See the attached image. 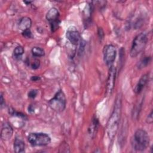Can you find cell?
Here are the masks:
<instances>
[{
    "mask_svg": "<svg viewBox=\"0 0 153 153\" xmlns=\"http://www.w3.org/2000/svg\"><path fill=\"white\" fill-rule=\"evenodd\" d=\"M121 96H118L116 99L114 110L111 115V117H109L107 124L106 133L108 137L111 140L114 139L118 128L121 115Z\"/></svg>",
    "mask_w": 153,
    "mask_h": 153,
    "instance_id": "6da1fadb",
    "label": "cell"
},
{
    "mask_svg": "<svg viewBox=\"0 0 153 153\" xmlns=\"http://www.w3.org/2000/svg\"><path fill=\"white\" fill-rule=\"evenodd\" d=\"M150 139L148 133L143 129H137L131 139V145L136 151H143L148 147Z\"/></svg>",
    "mask_w": 153,
    "mask_h": 153,
    "instance_id": "7a4b0ae2",
    "label": "cell"
},
{
    "mask_svg": "<svg viewBox=\"0 0 153 153\" xmlns=\"http://www.w3.org/2000/svg\"><path fill=\"white\" fill-rule=\"evenodd\" d=\"M147 42L148 37L145 33L142 32L137 35L132 42L130 51L131 57L134 58L139 55L145 48Z\"/></svg>",
    "mask_w": 153,
    "mask_h": 153,
    "instance_id": "3957f363",
    "label": "cell"
},
{
    "mask_svg": "<svg viewBox=\"0 0 153 153\" xmlns=\"http://www.w3.org/2000/svg\"><path fill=\"white\" fill-rule=\"evenodd\" d=\"M48 105L51 109L57 112L63 111L66 105V99L63 91L62 90H59L49 100Z\"/></svg>",
    "mask_w": 153,
    "mask_h": 153,
    "instance_id": "277c9868",
    "label": "cell"
},
{
    "mask_svg": "<svg viewBox=\"0 0 153 153\" xmlns=\"http://www.w3.org/2000/svg\"><path fill=\"white\" fill-rule=\"evenodd\" d=\"M27 140L33 146H42L50 143L51 137L44 133H30L27 136Z\"/></svg>",
    "mask_w": 153,
    "mask_h": 153,
    "instance_id": "5b68a950",
    "label": "cell"
},
{
    "mask_svg": "<svg viewBox=\"0 0 153 153\" xmlns=\"http://www.w3.org/2000/svg\"><path fill=\"white\" fill-rule=\"evenodd\" d=\"M60 14L56 8H50L46 14V19L49 22L51 30L52 32L56 31L60 25Z\"/></svg>",
    "mask_w": 153,
    "mask_h": 153,
    "instance_id": "8992f818",
    "label": "cell"
},
{
    "mask_svg": "<svg viewBox=\"0 0 153 153\" xmlns=\"http://www.w3.org/2000/svg\"><path fill=\"white\" fill-rule=\"evenodd\" d=\"M104 62L107 66L110 67L113 65V63L115 59L117 51L114 45L112 44L106 45L103 50Z\"/></svg>",
    "mask_w": 153,
    "mask_h": 153,
    "instance_id": "52a82bcc",
    "label": "cell"
},
{
    "mask_svg": "<svg viewBox=\"0 0 153 153\" xmlns=\"http://www.w3.org/2000/svg\"><path fill=\"white\" fill-rule=\"evenodd\" d=\"M116 78V68L114 65H112L109 67L108 75L106 81V95L109 96L112 94Z\"/></svg>",
    "mask_w": 153,
    "mask_h": 153,
    "instance_id": "ba28073f",
    "label": "cell"
},
{
    "mask_svg": "<svg viewBox=\"0 0 153 153\" xmlns=\"http://www.w3.org/2000/svg\"><path fill=\"white\" fill-rule=\"evenodd\" d=\"M66 36L68 41L74 45H77L81 41V35L76 28H69L66 31Z\"/></svg>",
    "mask_w": 153,
    "mask_h": 153,
    "instance_id": "9c48e42d",
    "label": "cell"
},
{
    "mask_svg": "<svg viewBox=\"0 0 153 153\" xmlns=\"http://www.w3.org/2000/svg\"><path fill=\"white\" fill-rule=\"evenodd\" d=\"M13 134V129L11 125L5 122L3 123L1 130V137L4 141L8 140L11 138Z\"/></svg>",
    "mask_w": 153,
    "mask_h": 153,
    "instance_id": "30bf717a",
    "label": "cell"
},
{
    "mask_svg": "<svg viewBox=\"0 0 153 153\" xmlns=\"http://www.w3.org/2000/svg\"><path fill=\"white\" fill-rule=\"evenodd\" d=\"M148 81H149V74L147 73L143 75L138 81L137 84L136 85L133 90L134 93L136 94H140L143 90V89L144 88V87H145V85H146Z\"/></svg>",
    "mask_w": 153,
    "mask_h": 153,
    "instance_id": "8fae6325",
    "label": "cell"
},
{
    "mask_svg": "<svg viewBox=\"0 0 153 153\" xmlns=\"http://www.w3.org/2000/svg\"><path fill=\"white\" fill-rule=\"evenodd\" d=\"M99 123L98 119L96 117H94L91 120V123H90L88 129V134L92 138H94V137L96 134V133H97V129H98V127H99Z\"/></svg>",
    "mask_w": 153,
    "mask_h": 153,
    "instance_id": "7c38bea8",
    "label": "cell"
},
{
    "mask_svg": "<svg viewBox=\"0 0 153 153\" xmlns=\"http://www.w3.org/2000/svg\"><path fill=\"white\" fill-rule=\"evenodd\" d=\"M32 25V20L30 17H23L19 20L18 26L19 28L23 31L30 29Z\"/></svg>",
    "mask_w": 153,
    "mask_h": 153,
    "instance_id": "4fadbf2b",
    "label": "cell"
},
{
    "mask_svg": "<svg viewBox=\"0 0 153 153\" xmlns=\"http://www.w3.org/2000/svg\"><path fill=\"white\" fill-rule=\"evenodd\" d=\"M14 151L16 153L24 152L25 151V144L23 140L20 138L16 137L14 142Z\"/></svg>",
    "mask_w": 153,
    "mask_h": 153,
    "instance_id": "5bb4252c",
    "label": "cell"
},
{
    "mask_svg": "<svg viewBox=\"0 0 153 153\" xmlns=\"http://www.w3.org/2000/svg\"><path fill=\"white\" fill-rule=\"evenodd\" d=\"M151 56H145L142 59H140V60L137 63V67L139 69L144 68L148 66V65L151 62Z\"/></svg>",
    "mask_w": 153,
    "mask_h": 153,
    "instance_id": "9a60e30c",
    "label": "cell"
},
{
    "mask_svg": "<svg viewBox=\"0 0 153 153\" xmlns=\"http://www.w3.org/2000/svg\"><path fill=\"white\" fill-rule=\"evenodd\" d=\"M31 52L34 57H42L45 55L44 49L38 47H34L32 48Z\"/></svg>",
    "mask_w": 153,
    "mask_h": 153,
    "instance_id": "2e32d148",
    "label": "cell"
},
{
    "mask_svg": "<svg viewBox=\"0 0 153 153\" xmlns=\"http://www.w3.org/2000/svg\"><path fill=\"white\" fill-rule=\"evenodd\" d=\"M24 53V48L23 47L19 45L16 47L13 51V56L16 59H20Z\"/></svg>",
    "mask_w": 153,
    "mask_h": 153,
    "instance_id": "e0dca14e",
    "label": "cell"
},
{
    "mask_svg": "<svg viewBox=\"0 0 153 153\" xmlns=\"http://www.w3.org/2000/svg\"><path fill=\"white\" fill-rule=\"evenodd\" d=\"M22 35L25 37L26 38H27V39H30V38H33V36L30 31V29H27L26 30H24L22 32Z\"/></svg>",
    "mask_w": 153,
    "mask_h": 153,
    "instance_id": "ac0fdd59",
    "label": "cell"
},
{
    "mask_svg": "<svg viewBox=\"0 0 153 153\" xmlns=\"http://www.w3.org/2000/svg\"><path fill=\"white\" fill-rule=\"evenodd\" d=\"M40 66V61L38 59H35L31 63H30V66L32 69H36L39 68Z\"/></svg>",
    "mask_w": 153,
    "mask_h": 153,
    "instance_id": "d6986e66",
    "label": "cell"
},
{
    "mask_svg": "<svg viewBox=\"0 0 153 153\" xmlns=\"http://www.w3.org/2000/svg\"><path fill=\"white\" fill-rule=\"evenodd\" d=\"M38 93V91L36 89H32V90H30L29 92H28V94H27V96L30 99H34L35 98V97L37 96Z\"/></svg>",
    "mask_w": 153,
    "mask_h": 153,
    "instance_id": "ffe728a7",
    "label": "cell"
},
{
    "mask_svg": "<svg viewBox=\"0 0 153 153\" xmlns=\"http://www.w3.org/2000/svg\"><path fill=\"white\" fill-rule=\"evenodd\" d=\"M146 121L148 124H152L153 122V117H152V111L150 112V114H148L146 118Z\"/></svg>",
    "mask_w": 153,
    "mask_h": 153,
    "instance_id": "44dd1931",
    "label": "cell"
},
{
    "mask_svg": "<svg viewBox=\"0 0 153 153\" xmlns=\"http://www.w3.org/2000/svg\"><path fill=\"white\" fill-rule=\"evenodd\" d=\"M97 35L99 36V38L100 39H103V37H104V32L102 29V28L101 27H98L97 29Z\"/></svg>",
    "mask_w": 153,
    "mask_h": 153,
    "instance_id": "7402d4cb",
    "label": "cell"
},
{
    "mask_svg": "<svg viewBox=\"0 0 153 153\" xmlns=\"http://www.w3.org/2000/svg\"><path fill=\"white\" fill-rule=\"evenodd\" d=\"M41 79V78L39 76H32L30 78V80L32 81H38Z\"/></svg>",
    "mask_w": 153,
    "mask_h": 153,
    "instance_id": "603a6c76",
    "label": "cell"
},
{
    "mask_svg": "<svg viewBox=\"0 0 153 153\" xmlns=\"http://www.w3.org/2000/svg\"><path fill=\"white\" fill-rule=\"evenodd\" d=\"M62 147H63V148H67V146H68L67 144H65V145H64V144H62ZM64 149H66L68 152H70V150H68V149H69V148H59V150H60L59 152H63Z\"/></svg>",
    "mask_w": 153,
    "mask_h": 153,
    "instance_id": "cb8c5ba5",
    "label": "cell"
},
{
    "mask_svg": "<svg viewBox=\"0 0 153 153\" xmlns=\"http://www.w3.org/2000/svg\"><path fill=\"white\" fill-rule=\"evenodd\" d=\"M4 102V97H3L2 93H1V98H0V104H1V107H2V106H3Z\"/></svg>",
    "mask_w": 153,
    "mask_h": 153,
    "instance_id": "d4e9b609",
    "label": "cell"
},
{
    "mask_svg": "<svg viewBox=\"0 0 153 153\" xmlns=\"http://www.w3.org/2000/svg\"><path fill=\"white\" fill-rule=\"evenodd\" d=\"M28 111L30 112V113H32L34 112V108L33 107V106H32L31 105L29 106L28 107Z\"/></svg>",
    "mask_w": 153,
    "mask_h": 153,
    "instance_id": "484cf974",
    "label": "cell"
},
{
    "mask_svg": "<svg viewBox=\"0 0 153 153\" xmlns=\"http://www.w3.org/2000/svg\"><path fill=\"white\" fill-rule=\"evenodd\" d=\"M23 2H25V4H26L27 5V4H30L32 2H31V1H23Z\"/></svg>",
    "mask_w": 153,
    "mask_h": 153,
    "instance_id": "4316f807",
    "label": "cell"
}]
</instances>
